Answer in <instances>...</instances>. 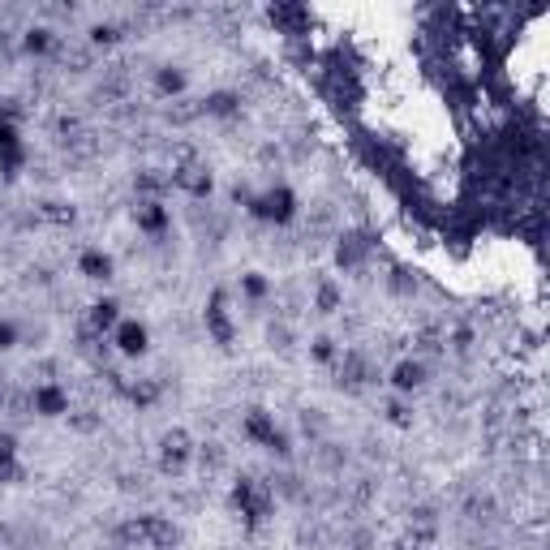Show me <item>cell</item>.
<instances>
[{
    "label": "cell",
    "mask_w": 550,
    "mask_h": 550,
    "mask_svg": "<svg viewBox=\"0 0 550 550\" xmlns=\"http://www.w3.org/2000/svg\"><path fill=\"white\" fill-rule=\"evenodd\" d=\"M374 258V237L370 233H344L336 241V267L340 271H361Z\"/></svg>",
    "instance_id": "obj_13"
},
{
    "label": "cell",
    "mask_w": 550,
    "mask_h": 550,
    "mask_svg": "<svg viewBox=\"0 0 550 550\" xmlns=\"http://www.w3.org/2000/svg\"><path fill=\"white\" fill-rule=\"evenodd\" d=\"M237 288H241V297H245V301H254V306H258V301H267V297H271V280H267L263 271H245Z\"/></svg>",
    "instance_id": "obj_19"
},
{
    "label": "cell",
    "mask_w": 550,
    "mask_h": 550,
    "mask_svg": "<svg viewBox=\"0 0 550 550\" xmlns=\"http://www.w3.org/2000/svg\"><path fill=\"white\" fill-rule=\"evenodd\" d=\"M26 413L35 417H65L69 413V387L56 379H39L31 392H26Z\"/></svg>",
    "instance_id": "obj_7"
},
{
    "label": "cell",
    "mask_w": 550,
    "mask_h": 550,
    "mask_svg": "<svg viewBox=\"0 0 550 550\" xmlns=\"http://www.w3.org/2000/svg\"><path fill=\"white\" fill-rule=\"evenodd\" d=\"M151 91L159 99H181L190 91V78H185V69H177V65H159L151 74Z\"/></svg>",
    "instance_id": "obj_16"
},
{
    "label": "cell",
    "mask_w": 550,
    "mask_h": 550,
    "mask_svg": "<svg viewBox=\"0 0 550 550\" xmlns=\"http://www.w3.org/2000/svg\"><path fill=\"white\" fill-rule=\"evenodd\" d=\"M202 323H207V336L228 349V344L237 340V318H233V293L228 288H215L207 297V310H202Z\"/></svg>",
    "instance_id": "obj_6"
},
{
    "label": "cell",
    "mask_w": 550,
    "mask_h": 550,
    "mask_svg": "<svg viewBox=\"0 0 550 550\" xmlns=\"http://www.w3.org/2000/svg\"><path fill=\"white\" fill-rule=\"evenodd\" d=\"M26 155H31V151H26L22 125L0 117V172H5V177H18V172L26 168Z\"/></svg>",
    "instance_id": "obj_11"
},
{
    "label": "cell",
    "mask_w": 550,
    "mask_h": 550,
    "mask_svg": "<svg viewBox=\"0 0 550 550\" xmlns=\"http://www.w3.org/2000/svg\"><path fill=\"white\" fill-rule=\"evenodd\" d=\"M198 460V443L190 439L185 430H168L164 439H159V456H155V465L164 477H181V473H190V465Z\"/></svg>",
    "instance_id": "obj_5"
},
{
    "label": "cell",
    "mask_w": 550,
    "mask_h": 550,
    "mask_svg": "<svg viewBox=\"0 0 550 550\" xmlns=\"http://www.w3.org/2000/svg\"><path fill=\"white\" fill-rule=\"evenodd\" d=\"M310 353H314V361H318V366H331V370H336V361H340V344L336 340H331V336H318L314 344H310Z\"/></svg>",
    "instance_id": "obj_20"
},
{
    "label": "cell",
    "mask_w": 550,
    "mask_h": 550,
    "mask_svg": "<svg viewBox=\"0 0 550 550\" xmlns=\"http://www.w3.org/2000/svg\"><path fill=\"white\" fill-rule=\"evenodd\" d=\"M121 542H134L147 550H172L181 542V529L168 516H134L121 525Z\"/></svg>",
    "instance_id": "obj_4"
},
{
    "label": "cell",
    "mask_w": 550,
    "mask_h": 550,
    "mask_svg": "<svg viewBox=\"0 0 550 550\" xmlns=\"http://www.w3.org/2000/svg\"><path fill=\"white\" fill-rule=\"evenodd\" d=\"M134 224H138V233L142 237H151V241H164L172 233V207L164 198H138V207H134Z\"/></svg>",
    "instance_id": "obj_10"
},
{
    "label": "cell",
    "mask_w": 550,
    "mask_h": 550,
    "mask_svg": "<svg viewBox=\"0 0 550 550\" xmlns=\"http://www.w3.org/2000/svg\"><path fill=\"white\" fill-rule=\"evenodd\" d=\"M18 43H22L26 56H52L56 48H61V35H56L52 26H26Z\"/></svg>",
    "instance_id": "obj_17"
},
{
    "label": "cell",
    "mask_w": 550,
    "mask_h": 550,
    "mask_svg": "<svg viewBox=\"0 0 550 550\" xmlns=\"http://www.w3.org/2000/svg\"><path fill=\"white\" fill-rule=\"evenodd\" d=\"M78 275L91 284H108L112 275H117V258H112L108 250H99V245H86V250L78 254Z\"/></svg>",
    "instance_id": "obj_15"
},
{
    "label": "cell",
    "mask_w": 550,
    "mask_h": 550,
    "mask_svg": "<svg viewBox=\"0 0 550 550\" xmlns=\"http://www.w3.org/2000/svg\"><path fill=\"white\" fill-rule=\"evenodd\" d=\"M387 383H392V392H396V396H413V392H422V387L430 383V361H426V357H417V353L400 357L396 366L387 370Z\"/></svg>",
    "instance_id": "obj_9"
},
{
    "label": "cell",
    "mask_w": 550,
    "mask_h": 550,
    "mask_svg": "<svg viewBox=\"0 0 550 550\" xmlns=\"http://www.w3.org/2000/svg\"><path fill=\"white\" fill-rule=\"evenodd\" d=\"M18 344H22V327L13 323V318H0V353L18 349Z\"/></svg>",
    "instance_id": "obj_22"
},
{
    "label": "cell",
    "mask_w": 550,
    "mask_h": 550,
    "mask_svg": "<svg viewBox=\"0 0 550 550\" xmlns=\"http://www.w3.org/2000/svg\"><path fill=\"white\" fill-rule=\"evenodd\" d=\"M237 202L254 215L258 224H271V228H288L301 215L297 190L293 185H284V181L263 185V190H237Z\"/></svg>",
    "instance_id": "obj_1"
},
{
    "label": "cell",
    "mask_w": 550,
    "mask_h": 550,
    "mask_svg": "<svg viewBox=\"0 0 550 550\" xmlns=\"http://www.w3.org/2000/svg\"><path fill=\"white\" fill-rule=\"evenodd\" d=\"M233 508L241 512V520L250 529H258L263 525V520L271 516V508H275V490L267 486V482H258V477H237L233 482Z\"/></svg>",
    "instance_id": "obj_3"
},
{
    "label": "cell",
    "mask_w": 550,
    "mask_h": 550,
    "mask_svg": "<svg viewBox=\"0 0 550 550\" xmlns=\"http://www.w3.org/2000/svg\"><path fill=\"white\" fill-rule=\"evenodd\" d=\"M121 301L117 297H99V301H91V310H86V318H82V331L86 336H95V340H108L112 336V327L121 323Z\"/></svg>",
    "instance_id": "obj_12"
},
{
    "label": "cell",
    "mask_w": 550,
    "mask_h": 550,
    "mask_svg": "<svg viewBox=\"0 0 550 550\" xmlns=\"http://www.w3.org/2000/svg\"><path fill=\"white\" fill-rule=\"evenodd\" d=\"M198 112H202V117H237V112H241V95L237 91H211L207 99H202V104H198Z\"/></svg>",
    "instance_id": "obj_18"
},
{
    "label": "cell",
    "mask_w": 550,
    "mask_h": 550,
    "mask_svg": "<svg viewBox=\"0 0 550 550\" xmlns=\"http://www.w3.org/2000/svg\"><path fill=\"white\" fill-rule=\"evenodd\" d=\"M168 177H172V190H181L190 198H211V190H215L207 164H181V168H172Z\"/></svg>",
    "instance_id": "obj_14"
},
{
    "label": "cell",
    "mask_w": 550,
    "mask_h": 550,
    "mask_svg": "<svg viewBox=\"0 0 550 550\" xmlns=\"http://www.w3.org/2000/svg\"><path fill=\"white\" fill-rule=\"evenodd\" d=\"M9 409V392H5V383H0V413Z\"/></svg>",
    "instance_id": "obj_23"
},
{
    "label": "cell",
    "mask_w": 550,
    "mask_h": 550,
    "mask_svg": "<svg viewBox=\"0 0 550 550\" xmlns=\"http://www.w3.org/2000/svg\"><path fill=\"white\" fill-rule=\"evenodd\" d=\"M241 434H245V443L263 447V452L280 456V460L293 456V439H288V430L275 422L271 409H250V413H245L241 417Z\"/></svg>",
    "instance_id": "obj_2"
},
{
    "label": "cell",
    "mask_w": 550,
    "mask_h": 550,
    "mask_svg": "<svg viewBox=\"0 0 550 550\" xmlns=\"http://www.w3.org/2000/svg\"><path fill=\"white\" fill-rule=\"evenodd\" d=\"M108 344H112V349H117L125 361H138V357H147V349H151V327L142 323V318H121V323L112 327Z\"/></svg>",
    "instance_id": "obj_8"
},
{
    "label": "cell",
    "mask_w": 550,
    "mask_h": 550,
    "mask_svg": "<svg viewBox=\"0 0 550 550\" xmlns=\"http://www.w3.org/2000/svg\"><path fill=\"white\" fill-rule=\"evenodd\" d=\"M314 306H318V314H336V306H340V284H336V280H318Z\"/></svg>",
    "instance_id": "obj_21"
}]
</instances>
